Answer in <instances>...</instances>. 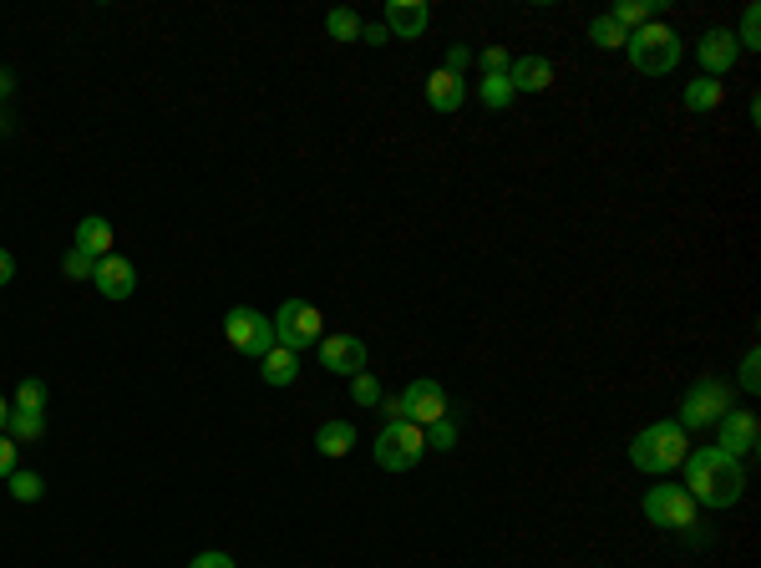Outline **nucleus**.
<instances>
[{
  "label": "nucleus",
  "mask_w": 761,
  "mask_h": 568,
  "mask_svg": "<svg viewBox=\"0 0 761 568\" xmlns=\"http://www.w3.org/2000/svg\"><path fill=\"white\" fill-rule=\"evenodd\" d=\"M426 432V452H452L457 447V426L442 416V422H432V426H422Z\"/></svg>",
  "instance_id": "obj_30"
},
{
  "label": "nucleus",
  "mask_w": 761,
  "mask_h": 568,
  "mask_svg": "<svg viewBox=\"0 0 761 568\" xmlns=\"http://www.w3.org/2000/svg\"><path fill=\"white\" fill-rule=\"evenodd\" d=\"M401 407H407V422L432 426V422L447 416V391H442L432 376H422V380H411L407 391H401Z\"/></svg>",
  "instance_id": "obj_12"
},
{
  "label": "nucleus",
  "mask_w": 761,
  "mask_h": 568,
  "mask_svg": "<svg viewBox=\"0 0 761 568\" xmlns=\"http://www.w3.org/2000/svg\"><path fill=\"white\" fill-rule=\"evenodd\" d=\"M696 61H701V76H732V67L736 61H741V46H736V36L726 26H711L701 36V41H696Z\"/></svg>",
  "instance_id": "obj_10"
},
{
  "label": "nucleus",
  "mask_w": 761,
  "mask_h": 568,
  "mask_svg": "<svg viewBox=\"0 0 761 568\" xmlns=\"http://www.w3.org/2000/svg\"><path fill=\"white\" fill-rule=\"evenodd\" d=\"M690 452V432L680 422H650L630 437V462L650 478H665L671 467H680Z\"/></svg>",
  "instance_id": "obj_2"
},
{
  "label": "nucleus",
  "mask_w": 761,
  "mask_h": 568,
  "mask_svg": "<svg viewBox=\"0 0 761 568\" xmlns=\"http://www.w3.org/2000/svg\"><path fill=\"white\" fill-rule=\"evenodd\" d=\"M732 36L741 51H757L761 46V5H747V11H741V31H732Z\"/></svg>",
  "instance_id": "obj_27"
},
{
  "label": "nucleus",
  "mask_w": 761,
  "mask_h": 568,
  "mask_svg": "<svg viewBox=\"0 0 761 568\" xmlns=\"http://www.w3.org/2000/svg\"><path fill=\"white\" fill-rule=\"evenodd\" d=\"M15 411H46V386L36 376H26L21 386H15V401H11Z\"/></svg>",
  "instance_id": "obj_28"
},
{
  "label": "nucleus",
  "mask_w": 761,
  "mask_h": 568,
  "mask_svg": "<svg viewBox=\"0 0 761 568\" xmlns=\"http://www.w3.org/2000/svg\"><path fill=\"white\" fill-rule=\"evenodd\" d=\"M478 97H483V107H487V112H508L518 92H512L508 72H487L483 82H478Z\"/></svg>",
  "instance_id": "obj_23"
},
{
  "label": "nucleus",
  "mask_w": 761,
  "mask_h": 568,
  "mask_svg": "<svg viewBox=\"0 0 761 568\" xmlns=\"http://www.w3.org/2000/svg\"><path fill=\"white\" fill-rule=\"evenodd\" d=\"M757 365H761V355H757V346H751L747 355H741V391H751V396L761 391V371H757Z\"/></svg>",
  "instance_id": "obj_32"
},
{
  "label": "nucleus",
  "mask_w": 761,
  "mask_h": 568,
  "mask_svg": "<svg viewBox=\"0 0 761 568\" xmlns=\"http://www.w3.org/2000/svg\"><path fill=\"white\" fill-rule=\"evenodd\" d=\"M680 467H686V493L696 508H732L747 493V467L726 457L721 447H696Z\"/></svg>",
  "instance_id": "obj_1"
},
{
  "label": "nucleus",
  "mask_w": 761,
  "mask_h": 568,
  "mask_svg": "<svg viewBox=\"0 0 761 568\" xmlns=\"http://www.w3.org/2000/svg\"><path fill=\"white\" fill-rule=\"evenodd\" d=\"M321 361L330 376H361L366 371V340L340 330V336H321Z\"/></svg>",
  "instance_id": "obj_11"
},
{
  "label": "nucleus",
  "mask_w": 761,
  "mask_h": 568,
  "mask_svg": "<svg viewBox=\"0 0 761 568\" xmlns=\"http://www.w3.org/2000/svg\"><path fill=\"white\" fill-rule=\"evenodd\" d=\"M361 41H366V46H386L391 36H386V26H361Z\"/></svg>",
  "instance_id": "obj_38"
},
{
  "label": "nucleus",
  "mask_w": 761,
  "mask_h": 568,
  "mask_svg": "<svg viewBox=\"0 0 761 568\" xmlns=\"http://www.w3.org/2000/svg\"><path fill=\"white\" fill-rule=\"evenodd\" d=\"M76 249L92 254V259H107V254H112V223H107L102 214H87V219L76 223Z\"/></svg>",
  "instance_id": "obj_17"
},
{
  "label": "nucleus",
  "mask_w": 761,
  "mask_h": 568,
  "mask_svg": "<svg viewBox=\"0 0 761 568\" xmlns=\"http://www.w3.org/2000/svg\"><path fill=\"white\" fill-rule=\"evenodd\" d=\"M11 92H15V76L5 72V67H0V102H5V97H11Z\"/></svg>",
  "instance_id": "obj_40"
},
{
  "label": "nucleus",
  "mask_w": 761,
  "mask_h": 568,
  "mask_svg": "<svg viewBox=\"0 0 761 568\" xmlns=\"http://www.w3.org/2000/svg\"><path fill=\"white\" fill-rule=\"evenodd\" d=\"M189 568H234V558L229 554H198Z\"/></svg>",
  "instance_id": "obj_37"
},
{
  "label": "nucleus",
  "mask_w": 761,
  "mask_h": 568,
  "mask_svg": "<svg viewBox=\"0 0 761 568\" xmlns=\"http://www.w3.org/2000/svg\"><path fill=\"white\" fill-rule=\"evenodd\" d=\"M11 279H15V259H11V254H5V249H0V290H5Z\"/></svg>",
  "instance_id": "obj_39"
},
{
  "label": "nucleus",
  "mask_w": 761,
  "mask_h": 568,
  "mask_svg": "<svg viewBox=\"0 0 761 568\" xmlns=\"http://www.w3.org/2000/svg\"><path fill=\"white\" fill-rule=\"evenodd\" d=\"M259 376H264V386H290V380L300 376V355H294V350H285V346H275L259 361Z\"/></svg>",
  "instance_id": "obj_20"
},
{
  "label": "nucleus",
  "mask_w": 761,
  "mask_h": 568,
  "mask_svg": "<svg viewBox=\"0 0 761 568\" xmlns=\"http://www.w3.org/2000/svg\"><path fill=\"white\" fill-rule=\"evenodd\" d=\"M462 102H468V82H462V76L442 72V67H437L432 76H426V107H432V112L452 117Z\"/></svg>",
  "instance_id": "obj_15"
},
{
  "label": "nucleus",
  "mask_w": 761,
  "mask_h": 568,
  "mask_svg": "<svg viewBox=\"0 0 761 568\" xmlns=\"http://www.w3.org/2000/svg\"><path fill=\"white\" fill-rule=\"evenodd\" d=\"M5 437H11L15 447H31V442H41V437H46V411H15V407H11Z\"/></svg>",
  "instance_id": "obj_21"
},
{
  "label": "nucleus",
  "mask_w": 761,
  "mask_h": 568,
  "mask_svg": "<svg viewBox=\"0 0 761 568\" xmlns=\"http://www.w3.org/2000/svg\"><path fill=\"white\" fill-rule=\"evenodd\" d=\"M478 67H483V76H487V72H508V67H512V57H508V51H503V46H487L483 57H478Z\"/></svg>",
  "instance_id": "obj_33"
},
{
  "label": "nucleus",
  "mask_w": 761,
  "mask_h": 568,
  "mask_svg": "<svg viewBox=\"0 0 761 568\" xmlns=\"http://www.w3.org/2000/svg\"><path fill=\"white\" fill-rule=\"evenodd\" d=\"M224 336H229V346H234V350L254 355V361H264V355L279 346V340H275V321L259 315V310H250V305H234L229 315H224Z\"/></svg>",
  "instance_id": "obj_7"
},
{
  "label": "nucleus",
  "mask_w": 761,
  "mask_h": 568,
  "mask_svg": "<svg viewBox=\"0 0 761 568\" xmlns=\"http://www.w3.org/2000/svg\"><path fill=\"white\" fill-rule=\"evenodd\" d=\"M92 285H97L107 300H128V294L137 290V269H132L122 254H107V259H97V269H92Z\"/></svg>",
  "instance_id": "obj_14"
},
{
  "label": "nucleus",
  "mask_w": 761,
  "mask_h": 568,
  "mask_svg": "<svg viewBox=\"0 0 761 568\" xmlns=\"http://www.w3.org/2000/svg\"><path fill=\"white\" fill-rule=\"evenodd\" d=\"M680 102H686V112H716V107L726 102V82H716V76H696V82H686Z\"/></svg>",
  "instance_id": "obj_18"
},
{
  "label": "nucleus",
  "mask_w": 761,
  "mask_h": 568,
  "mask_svg": "<svg viewBox=\"0 0 761 568\" xmlns=\"http://www.w3.org/2000/svg\"><path fill=\"white\" fill-rule=\"evenodd\" d=\"M640 508L655 528H675V533H690V528H696V503H690V493L675 487V482H655V487L644 493Z\"/></svg>",
  "instance_id": "obj_8"
},
{
  "label": "nucleus",
  "mask_w": 761,
  "mask_h": 568,
  "mask_svg": "<svg viewBox=\"0 0 761 568\" xmlns=\"http://www.w3.org/2000/svg\"><path fill=\"white\" fill-rule=\"evenodd\" d=\"M512 92H548L554 87V61L548 57H518L508 67Z\"/></svg>",
  "instance_id": "obj_16"
},
{
  "label": "nucleus",
  "mask_w": 761,
  "mask_h": 568,
  "mask_svg": "<svg viewBox=\"0 0 761 568\" xmlns=\"http://www.w3.org/2000/svg\"><path fill=\"white\" fill-rule=\"evenodd\" d=\"M468 61H472V51H468V46H452V51H447V67H442V72L462 76V72H468Z\"/></svg>",
  "instance_id": "obj_35"
},
{
  "label": "nucleus",
  "mask_w": 761,
  "mask_h": 568,
  "mask_svg": "<svg viewBox=\"0 0 761 568\" xmlns=\"http://www.w3.org/2000/svg\"><path fill=\"white\" fill-rule=\"evenodd\" d=\"M726 411H732V386H726V380H716V376H701L686 396H680V426H686V432L716 426Z\"/></svg>",
  "instance_id": "obj_5"
},
{
  "label": "nucleus",
  "mask_w": 761,
  "mask_h": 568,
  "mask_svg": "<svg viewBox=\"0 0 761 568\" xmlns=\"http://www.w3.org/2000/svg\"><path fill=\"white\" fill-rule=\"evenodd\" d=\"M380 416H386V422H407V407H401V396H380Z\"/></svg>",
  "instance_id": "obj_36"
},
{
  "label": "nucleus",
  "mask_w": 761,
  "mask_h": 568,
  "mask_svg": "<svg viewBox=\"0 0 761 568\" xmlns=\"http://www.w3.org/2000/svg\"><path fill=\"white\" fill-rule=\"evenodd\" d=\"M361 26H366V21H361L355 11H346V5L325 15V31H330V41H361Z\"/></svg>",
  "instance_id": "obj_25"
},
{
  "label": "nucleus",
  "mask_w": 761,
  "mask_h": 568,
  "mask_svg": "<svg viewBox=\"0 0 761 568\" xmlns=\"http://www.w3.org/2000/svg\"><path fill=\"white\" fill-rule=\"evenodd\" d=\"M680 36H675L671 26H660V21H650V26L630 31V41H625V57H630V67L640 76H671L675 67H680Z\"/></svg>",
  "instance_id": "obj_3"
},
{
  "label": "nucleus",
  "mask_w": 761,
  "mask_h": 568,
  "mask_svg": "<svg viewBox=\"0 0 761 568\" xmlns=\"http://www.w3.org/2000/svg\"><path fill=\"white\" fill-rule=\"evenodd\" d=\"M351 396H355V407L376 411L380 407V380L371 376V371H361V376H351Z\"/></svg>",
  "instance_id": "obj_29"
},
{
  "label": "nucleus",
  "mask_w": 761,
  "mask_h": 568,
  "mask_svg": "<svg viewBox=\"0 0 761 568\" xmlns=\"http://www.w3.org/2000/svg\"><path fill=\"white\" fill-rule=\"evenodd\" d=\"M386 36L391 41H416L426 26H432V5L426 0H386Z\"/></svg>",
  "instance_id": "obj_13"
},
{
  "label": "nucleus",
  "mask_w": 761,
  "mask_h": 568,
  "mask_svg": "<svg viewBox=\"0 0 761 568\" xmlns=\"http://www.w3.org/2000/svg\"><path fill=\"white\" fill-rule=\"evenodd\" d=\"M321 336H325V315L310 300H285V305L275 310V340L285 350H310V346H321Z\"/></svg>",
  "instance_id": "obj_6"
},
{
  "label": "nucleus",
  "mask_w": 761,
  "mask_h": 568,
  "mask_svg": "<svg viewBox=\"0 0 761 568\" xmlns=\"http://www.w3.org/2000/svg\"><path fill=\"white\" fill-rule=\"evenodd\" d=\"M5 487H11L15 503H41V493H46V482L36 478V472H21V467L5 478Z\"/></svg>",
  "instance_id": "obj_26"
},
{
  "label": "nucleus",
  "mask_w": 761,
  "mask_h": 568,
  "mask_svg": "<svg viewBox=\"0 0 761 568\" xmlns=\"http://www.w3.org/2000/svg\"><path fill=\"white\" fill-rule=\"evenodd\" d=\"M589 41L600 46V51H625V41H630V31H625V26H615L609 15H594V21H589Z\"/></svg>",
  "instance_id": "obj_24"
},
{
  "label": "nucleus",
  "mask_w": 761,
  "mask_h": 568,
  "mask_svg": "<svg viewBox=\"0 0 761 568\" xmlns=\"http://www.w3.org/2000/svg\"><path fill=\"white\" fill-rule=\"evenodd\" d=\"M15 457H21V447L0 432V478H11V472H15Z\"/></svg>",
  "instance_id": "obj_34"
},
{
  "label": "nucleus",
  "mask_w": 761,
  "mask_h": 568,
  "mask_svg": "<svg viewBox=\"0 0 761 568\" xmlns=\"http://www.w3.org/2000/svg\"><path fill=\"white\" fill-rule=\"evenodd\" d=\"M371 452H376V467H386V472H411L426 457V432L416 422H386Z\"/></svg>",
  "instance_id": "obj_4"
},
{
  "label": "nucleus",
  "mask_w": 761,
  "mask_h": 568,
  "mask_svg": "<svg viewBox=\"0 0 761 568\" xmlns=\"http://www.w3.org/2000/svg\"><path fill=\"white\" fill-rule=\"evenodd\" d=\"M92 269H97V259L92 254H82V249H67V259H61V275L67 279H92Z\"/></svg>",
  "instance_id": "obj_31"
},
{
  "label": "nucleus",
  "mask_w": 761,
  "mask_h": 568,
  "mask_svg": "<svg viewBox=\"0 0 761 568\" xmlns=\"http://www.w3.org/2000/svg\"><path fill=\"white\" fill-rule=\"evenodd\" d=\"M716 447H721L726 457H736V462L757 452V447H761V422H757V411H751V407H732V411H726V416L716 422Z\"/></svg>",
  "instance_id": "obj_9"
},
{
  "label": "nucleus",
  "mask_w": 761,
  "mask_h": 568,
  "mask_svg": "<svg viewBox=\"0 0 761 568\" xmlns=\"http://www.w3.org/2000/svg\"><path fill=\"white\" fill-rule=\"evenodd\" d=\"M660 11H665V0H619V5H609L604 15H609L615 26H625V31H640V26H650Z\"/></svg>",
  "instance_id": "obj_19"
},
{
  "label": "nucleus",
  "mask_w": 761,
  "mask_h": 568,
  "mask_svg": "<svg viewBox=\"0 0 761 568\" xmlns=\"http://www.w3.org/2000/svg\"><path fill=\"white\" fill-rule=\"evenodd\" d=\"M315 447H321V457H346L355 447V426L351 422H325L321 432H315Z\"/></svg>",
  "instance_id": "obj_22"
},
{
  "label": "nucleus",
  "mask_w": 761,
  "mask_h": 568,
  "mask_svg": "<svg viewBox=\"0 0 761 568\" xmlns=\"http://www.w3.org/2000/svg\"><path fill=\"white\" fill-rule=\"evenodd\" d=\"M5 422H11V401L0 396V432H5Z\"/></svg>",
  "instance_id": "obj_41"
}]
</instances>
